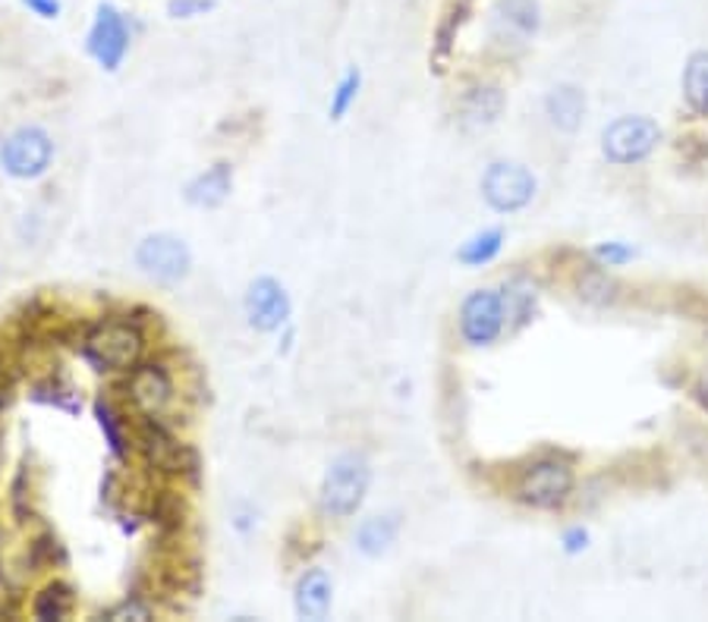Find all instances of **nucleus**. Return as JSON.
Here are the masks:
<instances>
[{
    "instance_id": "1",
    "label": "nucleus",
    "mask_w": 708,
    "mask_h": 622,
    "mask_svg": "<svg viewBox=\"0 0 708 622\" xmlns=\"http://www.w3.org/2000/svg\"><path fill=\"white\" fill-rule=\"evenodd\" d=\"M369 484H372V468L366 456H359V453L337 456L322 478V490H318L322 512L330 519H350L356 509L362 507Z\"/></svg>"
},
{
    "instance_id": "2",
    "label": "nucleus",
    "mask_w": 708,
    "mask_h": 622,
    "mask_svg": "<svg viewBox=\"0 0 708 622\" xmlns=\"http://www.w3.org/2000/svg\"><path fill=\"white\" fill-rule=\"evenodd\" d=\"M145 337L133 321H98L82 340V355L98 371H130L139 365Z\"/></svg>"
},
{
    "instance_id": "3",
    "label": "nucleus",
    "mask_w": 708,
    "mask_h": 622,
    "mask_svg": "<svg viewBox=\"0 0 708 622\" xmlns=\"http://www.w3.org/2000/svg\"><path fill=\"white\" fill-rule=\"evenodd\" d=\"M54 161V138L42 126H16L0 142V170L13 180H38Z\"/></svg>"
},
{
    "instance_id": "4",
    "label": "nucleus",
    "mask_w": 708,
    "mask_h": 622,
    "mask_svg": "<svg viewBox=\"0 0 708 622\" xmlns=\"http://www.w3.org/2000/svg\"><path fill=\"white\" fill-rule=\"evenodd\" d=\"M136 268L155 283H180L192 271V252L173 233H151L136 246Z\"/></svg>"
},
{
    "instance_id": "5",
    "label": "nucleus",
    "mask_w": 708,
    "mask_h": 622,
    "mask_svg": "<svg viewBox=\"0 0 708 622\" xmlns=\"http://www.w3.org/2000/svg\"><path fill=\"white\" fill-rule=\"evenodd\" d=\"M661 129L649 116H620L602 136V151L611 163H637L652 155Z\"/></svg>"
},
{
    "instance_id": "6",
    "label": "nucleus",
    "mask_w": 708,
    "mask_h": 622,
    "mask_svg": "<svg viewBox=\"0 0 708 622\" xmlns=\"http://www.w3.org/2000/svg\"><path fill=\"white\" fill-rule=\"evenodd\" d=\"M482 195L495 211H519L532 202L536 195V177L522 167V163L497 161L485 170L482 177Z\"/></svg>"
},
{
    "instance_id": "7",
    "label": "nucleus",
    "mask_w": 708,
    "mask_h": 622,
    "mask_svg": "<svg viewBox=\"0 0 708 622\" xmlns=\"http://www.w3.org/2000/svg\"><path fill=\"white\" fill-rule=\"evenodd\" d=\"M573 490V472L570 465L561 460H542L526 468V475L519 478V497L529 507L551 509L564 504L566 494Z\"/></svg>"
},
{
    "instance_id": "8",
    "label": "nucleus",
    "mask_w": 708,
    "mask_h": 622,
    "mask_svg": "<svg viewBox=\"0 0 708 622\" xmlns=\"http://www.w3.org/2000/svg\"><path fill=\"white\" fill-rule=\"evenodd\" d=\"M243 308H246V321L252 324L256 330H261V333L281 330L283 324L290 321V312H293L286 290H283L274 276L252 280L249 290H246Z\"/></svg>"
},
{
    "instance_id": "9",
    "label": "nucleus",
    "mask_w": 708,
    "mask_h": 622,
    "mask_svg": "<svg viewBox=\"0 0 708 622\" xmlns=\"http://www.w3.org/2000/svg\"><path fill=\"white\" fill-rule=\"evenodd\" d=\"M126 50H130V29H126V20L120 16L117 7L101 3L98 13H94L92 32H89V54H92L94 60L108 69V72H114V69L123 64Z\"/></svg>"
},
{
    "instance_id": "10",
    "label": "nucleus",
    "mask_w": 708,
    "mask_h": 622,
    "mask_svg": "<svg viewBox=\"0 0 708 622\" xmlns=\"http://www.w3.org/2000/svg\"><path fill=\"white\" fill-rule=\"evenodd\" d=\"M504 330V299L495 290H475L460 308V333L472 346L495 343Z\"/></svg>"
},
{
    "instance_id": "11",
    "label": "nucleus",
    "mask_w": 708,
    "mask_h": 622,
    "mask_svg": "<svg viewBox=\"0 0 708 622\" xmlns=\"http://www.w3.org/2000/svg\"><path fill=\"white\" fill-rule=\"evenodd\" d=\"M126 393L133 399V406L148 418H161L173 403V381L167 374L165 365H136L126 377Z\"/></svg>"
},
{
    "instance_id": "12",
    "label": "nucleus",
    "mask_w": 708,
    "mask_h": 622,
    "mask_svg": "<svg viewBox=\"0 0 708 622\" xmlns=\"http://www.w3.org/2000/svg\"><path fill=\"white\" fill-rule=\"evenodd\" d=\"M539 32V3L536 0H497L495 38L522 45Z\"/></svg>"
},
{
    "instance_id": "13",
    "label": "nucleus",
    "mask_w": 708,
    "mask_h": 622,
    "mask_svg": "<svg viewBox=\"0 0 708 622\" xmlns=\"http://www.w3.org/2000/svg\"><path fill=\"white\" fill-rule=\"evenodd\" d=\"M330 600H334V585L325 569H308L306 576L296 581V617L312 622H322L330 613Z\"/></svg>"
},
{
    "instance_id": "14",
    "label": "nucleus",
    "mask_w": 708,
    "mask_h": 622,
    "mask_svg": "<svg viewBox=\"0 0 708 622\" xmlns=\"http://www.w3.org/2000/svg\"><path fill=\"white\" fill-rule=\"evenodd\" d=\"M234 192V167L231 163H214L212 170L199 173L187 185V202L195 207H221Z\"/></svg>"
},
{
    "instance_id": "15",
    "label": "nucleus",
    "mask_w": 708,
    "mask_h": 622,
    "mask_svg": "<svg viewBox=\"0 0 708 622\" xmlns=\"http://www.w3.org/2000/svg\"><path fill=\"white\" fill-rule=\"evenodd\" d=\"M544 111H548L551 123L558 129L573 133L583 123V114H586V94L580 92L576 86H558L544 98Z\"/></svg>"
},
{
    "instance_id": "16",
    "label": "nucleus",
    "mask_w": 708,
    "mask_h": 622,
    "mask_svg": "<svg viewBox=\"0 0 708 622\" xmlns=\"http://www.w3.org/2000/svg\"><path fill=\"white\" fill-rule=\"evenodd\" d=\"M142 446H145V456H148V462H151L155 468L170 472V475H173V472H183V446L158 425V418H151V425L145 428Z\"/></svg>"
},
{
    "instance_id": "17",
    "label": "nucleus",
    "mask_w": 708,
    "mask_h": 622,
    "mask_svg": "<svg viewBox=\"0 0 708 622\" xmlns=\"http://www.w3.org/2000/svg\"><path fill=\"white\" fill-rule=\"evenodd\" d=\"M401 534V519L394 512L384 516H369L359 529H356V551L366 556H381Z\"/></svg>"
},
{
    "instance_id": "18",
    "label": "nucleus",
    "mask_w": 708,
    "mask_h": 622,
    "mask_svg": "<svg viewBox=\"0 0 708 622\" xmlns=\"http://www.w3.org/2000/svg\"><path fill=\"white\" fill-rule=\"evenodd\" d=\"M504 111V94L497 89H472L463 98V123L467 126H492Z\"/></svg>"
},
{
    "instance_id": "19",
    "label": "nucleus",
    "mask_w": 708,
    "mask_h": 622,
    "mask_svg": "<svg viewBox=\"0 0 708 622\" xmlns=\"http://www.w3.org/2000/svg\"><path fill=\"white\" fill-rule=\"evenodd\" d=\"M684 98L696 114H708V54L699 50L684 69Z\"/></svg>"
},
{
    "instance_id": "20",
    "label": "nucleus",
    "mask_w": 708,
    "mask_h": 622,
    "mask_svg": "<svg viewBox=\"0 0 708 622\" xmlns=\"http://www.w3.org/2000/svg\"><path fill=\"white\" fill-rule=\"evenodd\" d=\"M72 598H70V588L67 585H47L45 591L35 598V617L38 620H64L67 613H70Z\"/></svg>"
},
{
    "instance_id": "21",
    "label": "nucleus",
    "mask_w": 708,
    "mask_h": 622,
    "mask_svg": "<svg viewBox=\"0 0 708 622\" xmlns=\"http://www.w3.org/2000/svg\"><path fill=\"white\" fill-rule=\"evenodd\" d=\"M501 242H504V233L501 230L482 233V236L470 239V242L460 249V255H457V258H460L463 264H472V268H479V264H488V261H492V258L501 252Z\"/></svg>"
},
{
    "instance_id": "22",
    "label": "nucleus",
    "mask_w": 708,
    "mask_h": 622,
    "mask_svg": "<svg viewBox=\"0 0 708 622\" xmlns=\"http://www.w3.org/2000/svg\"><path fill=\"white\" fill-rule=\"evenodd\" d=\"M359 86H362L359 69H350V72L337 82V89L330 94V120H344V116H347V111L356 104Z\"/></svg>"
},
{
    "instance_id": "23",
    "label": "nucleus",
    "mask_w": 708,
    "mask_h": 622,
    "mask_svg": "<svg viewBox=\"0 0 708 622\" xmlns=\"http://www.w3.org/2000/svg\"><path fill=\"white\" fill-rule=\"evenodd\" d=\"M94 412H98V425H101V431L108 434L111 453H114L117 460H123V456H126V440H123V431H120L117 415L111 412L104 403H98V406H94Z\"/></svg>"
},
{
    "instance_id": "24",
    "label": "nucleus",
    "mask_w": 708,
    "mask_h": 622,
    "mask_svg": "<svg viewBox=\"0 0 708 622\" xmlns=\"http://www.w3.org/2000/svg\"><path fill=\"white\" fill-rule=\"evenodd\" d=\"M214 7V0H170L167 13L173 20H192V16H205Z\"/></svg>"
},
{
    "instance_id": "25",
    "label": "nucleus",
    "mask_w": 708,
    "mask_h": 622,
    "mask_svg": "<svg viewBox=\"0 0 708 622\" xmlns=\"http://www.w3.org/2000/svg\"><path fill=\"white\" fill-rule=\"evenodd\" d=\"M23 3L42 20H57L60 16V0H23Z\"/></svg>"
},
{
    "instance_id": "26",
    "label": "nucleus",
    "mask_w": 708,
    "mask_h": 622,
    "mask_svg": "<svg viewBox=\"0 0 708 622\" xmlns=\"http://www.w3.org/2000/svg\"><path fill=\"white\" fill-rule=\"evenodd\" d=\"M598 258L602 261H608V264H620V261H627L630 258V249H623V246H617V242H608V246H598Z\"/></svg>"
},
{
    "instance_id": "27",
    "label": "nucleus",
    "mask_w": 708,
    "mask_h": 622,
    "mask_svg": "<svg viewBox=\"0 0 708 622\" xmlns=\"http://www.w3.org/2000/svg\"><path fill=\"white\" fill-rule=\"evenodd\" d=\"M126 617H136V620H148V607H139V603H120L114 610V620H126Z\"/></svg>"
},
{
    "instance_id": "28",
    "label": "nucleus",
    "mask_w": 708,
    "mask_h": 622,
    "mask_svg": "<svg viewBox=\"0 0 708 622\" xmlns=\"http://www.w3.org/2000/svg\"><path fill=\"white\" fill-rule=\"evenodd\" d=\"M586 541H589V534H586V531H583V529L566 531V538H564L566 551H570V553L583 551V547H586Z\"/></svg>"
},
{
    "instance_id": "29",
    "label": "nucleus",
    "mask_w": 708,
    "mask_h": 622,
    "mask_svg": "<svg viewBox=\"0 0 708 622\" xmlns=\"http://www.w3.org/2000/svg\"><path fill=\"white\" fill-rule=\"evenodd\" d=\"M696 396H699V403L708 409V369L703 371V377H699V384H696Z\"/></svg>"
}]
</instances>
